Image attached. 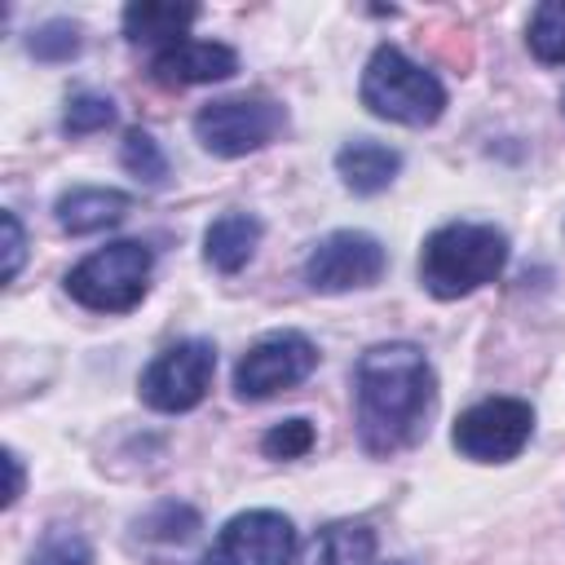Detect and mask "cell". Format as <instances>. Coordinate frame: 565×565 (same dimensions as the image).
I'll return each instance as SVG.
<instances>
[{
  "instance_id": "cell-18",
  "label": "cell",
  "mask_w": 565,
  "mask_h": 565,
  "mask_svg": "<svg viewBox=\"0 0 565 565\" xmlns=\"http://www.w3.org/2000/svg\"><path fill=\"white\" fill-rule=\"evenodd\" d=\"M119 159H124V168H128L137 181H146V185H159V181L168 177V159H163L159 141H154L150 132H141V128H132V132L124 137Z\"/></svg>"
},
{
  "instance_id": "cell-10",
  "label": "cell",
  "mask_w": 565,
  "mask_h": 565,
  "mask_svg": "<svg viewBox=\"0 0 565 565\" xmlns=\"http://www.w3.org/2000/svg\"><path fill=\"white\" fill-rule=\"evenodd\" d=\"M384 265H388V256H384L380 238H371L362 230H335L309 252L305 282L313 291H353V287L380 282Z\"/></svg>"
},
{
  "instance_id": "cell-8",
  "label": "cell",
  "mask_w": 565,
  "mask_h": 565,
  "mask_svg": "<svg viewBox=\"0 0 565 565\" xmlns=\"http://www.w3.org/2000/svg\"><path fill=\"white\" fill-rule=\"evenodd\" d=\"M212 371H216V349L207 340H177L141 371V402L163 415L190 411L207 397Z\"/></svg>"
},
{
  "instance_id": "cell-3",
  "label": "cell",
  "mask_w": 565,
  "mask_h": 565,
  "mask_svg": "<svg viewBox=\"0 0 565 565\" xmlns=\"http://www.w3.org/2000/svg\"><path fill=\"white\" fill-rule=\"evenodd\" d=\"M362 106L380 119L393 124H411L424 128L433 119H441L446 110V88L433 71H424L419 62H411L402 49L380 44L362 71Z\"/></svg>"
},
{
  "instance_id": "cell-7",
  "label": "cell",
  "mask_w": 565,
  "mask_h": 565,
  "mask_svg": "<svg viewBox=\"0 0 565 565\" xmlns=\"http://www.w3.org/2000/svg\"><path fill=\"white\" fill-rule=\"evenodd\" d=\"M318 366V349L300 335V331H274L265 340H256L238 366H234V393L243 402H265L282 388H296L300 380H309Z\"/></svg>"
},
{
  "instance_id": "cell-22",
  "label": "cell",
  "mask_w": 565,
  "mask_h": 565,
  "mask_svg": "<svg viewBox=\"0 0 565 565\" xmlns=\"http://www.w3.org/2000/svg\"><path fill=\"white\" fill-rule=\"evenodd\" d=\"M31 565H88V543L75 530H49Z\"/></svg>"
},
{
  "instance_id": "cell-24",
  "label": "cell",
  "mask_w": 565,
  "mask_h": 565,
  "mask_svg": "<svg viewBox=\"0 0 565 565\" xmlns=\"http://www.w3.org/2000/svg\"><path fill=\"white\" fill-rule=\"evenodd\" d=\"M4 468H9V490H4V503H18L22 494V459L13 450H4Z\"/></svg>"
},
{
  "instance_id": "cell-12",
  "label": "cell",
  "mask_w": 565,
  "mask_h": 565,
  "mask_svg": "<svg viewBox=\"0 0 565 565\" xmlns=\"http://www.w3.org/2000/svg\"><path fill=\"white\" fill-rule=\"evenodd\" d=\"M335 172H340V181H344L353 194H380V190L402 172V154H397L393 146H384V141L362 137V141L340 146Z\"/></svg>"
},
{
  "instance_id": "cell-6",
  "label": "cell",
  "mask_w": 565,
  "mask_h": 565,
  "mask_svg": "<svg viewBox=\"0 0 565 565\" xmlns=\"http://www.w3.org/2000/svg\"><path fill=\"white\" fill-rule=\"evenodd\" d=\"M534 433V411L530 402L521 397H486L477 406H468L455 428H450V441L463 459H477V463H503V459H516L525 450Z\"/></svg>"
},
{
  "instance_id": "cell-19",
  "label": "cell",
  "mask_w": 565,
  "mask_h": 565,
  "mask_svg": "<svg viewBox=\"0 0 565 565\" xmlns=\"http://www.w3.org/2000/svg\"><path fill=\"white\" fill-rule=\"evenodd\" d=\"M115 124V102L102 97V93H75L66 102V115H62V128L71 137H84V132H97V128H110Z\"/></svg>"
},
{
  "instance_id": "cell-14",
  "label": "cell",
  "mask_w": 565,
  "mask_h": 565,
  "mask_svg": "<svg viewBox=\"0 0 565 565\" xmlns=\"http://www.w3.org/2000/svg\"><path fill=\"white\" fill-rule=\"evenodd\" d=\"M199 18L194 4H172V0H137L124 9V35L132 44H177L185 26Z\"/></svg>"
},
{
  "instance_id": "cell-13",
  "label": "cell",
  "mask_w": 565,
  "mask_h": 565,
  "mask_svg": "<svg viewBox=\"0 0 565 565\" xmlns=\"http://www.w3.org/2000/svg\"><path fill=\"white\" fill-rule=\"evenodd\" d=\"M128 216V194L124 190H102V185H79L57 199V225L66 234H97L110 230Z\"/></svg>"
},
{
  "instance_id": "cell-16",
  "label": "cell",
  "mask_w": 565,
  "mask_h": 565,
  "mask_svg": "<svg viewBox=\"0 0 565 565\" xmlns=\"http://www.w3.org/2000/svg\"><path fill=\"white\" fill-rule=\"evenodd\" d=\"M371 552H375L371 530H362V525H331L313 543V565H366Z\"/></svg>"
},
{
  "instance_id": "cell-9",
  "label": "cell",
  "mask_w": 565,
  "mask_h": 565,
  "mask_svg": "<svg viewBox=\"0 0 565 565\" xmlns=\"http://www.w3.org/2000/svg\"><path fill=\"white\" fill-rule=\"evenodd\" d=\"M291 556H296V525L282 512L252 508L225 521L203 565H291Z\"/></svg>"
},
{
  "instance_id": "cell-20",
  "label": "cell",
  "mask_w": 565,
  "mask_h": 565,
  "mask_svg": "<svg viewBox=\"0 0 565 565\" xmlns=\"http://www.w3.org/2000/svg\"><path fill=\"white\" fill-rule=\"evenodd\" d=\"M26 49H31L40 62H66V57H75V53H79V26H75V22L53 18V22H44V26H35V31H31Z\"/></svg>"
},
{
  "instance_id": "cell-4",
  "label": "cell",
  "mask_w": 565,
  "mask_h": 565,
  "mask_svg": "<svg viewBox=\"0 0 565 565\" xmlns=\"http://www.w3.org/2000/svg\"><path fill=\"white\" fill-rule=\"evenodd\" d=\"M150 269H154V252L137 238H119L93 256H84L71 274H66V291L97 313H128L132 305H141L146 287H150Z\"/></svg>"
},
{
  "instance_id": "cell-5",
  "label": "cell",
  "mask_w": 565,
  "mask_h": 565,
  "mask_svg": "<svg viewBox=\"0 0 565 565\" xmlns=\"http://www.w3.org/2000/svg\"><path fill=\"white\" fill-rule=\"evenodd\" d=\"M282 128H287V115L269 97H221L194 115V137L203 141L207 154H221V159L252 154L269 146Z\"/></svg>"
},
{
  "instance_id": "cell-21",
  "label": "cell",
  "mask_w": 565,
  "mask_h": 565,
  "mask_svg": "<svg viewBox=\"0 0 565 565\" xmlns=\"http://www.w3.org/2000/svg\"><path fill=\"white\" fill-rule=\"evenodd\" d=\"M309 446H313V424L309 419H282L260 441V450L269 459H300V455H309Z\"/></svg>"
},
{
  "instance_id": "cell-17",
  "label": "cell",
  "mask_w": 565,
  "mask_h": 565,
  "mask_svg": "<svg viewBox=\"0 0 565 565\" xmlns=\"http://www.w3.org/2000/svg\"><path fill=\"white\" fill-rule=\"evenodd\" d=\"M530 53L539 62H565V0H547L530 18Z\"/></svg>"
},
{
  "instance_id": "cell-15",
  "label": "cell",
  "mask_w": 565,
  "mask_h": 565,
  "mask_svg": "<svg viewBox=\"0 0 565 565\" xmlns=\"http://www.w3.org/2000/svg\"><path fill=\"white\" fill-rule=\"evenodd\" d=\"M256 243H260V221L247 216V212H225V216H216V221L207 225V234H203V256H207L212 269L234 274V269H243V265L252 260Z\"/></svg>"
},
{
  "instance_id": "cell-1",
  "label": "cell",
  "mask_w": 565,
  "mask_h": 565,
  "mask_svg": "<svg viewBox=\"0 0 565 565\" xmlns=\"http://www.w3.org/2000/svg\"><path fill=\"white\" fill-rule=\"evenodd\" d=\"M358 437L371 455H397L428 428L437 380L415 344H375L358 358Z\"/></svg>"
},
{
  "instance_id": "cell-11",
  "label": "cell",
  "mask_w": 565,
  "mask_h": 565,
  "mask_svg": "<svg viewBox=\"0 0 565 565\" xmlns=\"http://www.w3.org/2000/svg\"><path fill=\"white\" fill-rule=\"evenodd\" d=\"M234 71H238V53L230 44H216V40H177V44L159 49L150 62V75L163 88L212 84V79H230Z\"/></svg>"
},
{
  "instance_id": "cell-23",
  "label": "cell",
  "mask_w": 565,
  "mask_h": 565,
  "mask_svg": "<svg viewBox=\"0 0 565 565\" xmlns=\"http://www.w3.org/2000/svg\"><path fill=\"white\" fill-rule=\"evenodd\" d=\"M0 225H4V282H9V278L18 274V265H22V247H26V238H22V225H18L13 212H4Z\"/></svg>"
},
{
  "instance_id": "cell-2",
  "label": "cell",
  "mask_w": 565,
  "mask_h": 565,
  "mask_svg": "<svg viewBox=\"0 0 565 565\" xmlns=\"http://www.w3.org/2000/svg\"><path fill=\"white\" fill-rule=\"evenodd\" d=\"M503 260H508L503 230L481 225V221H450L428 234L424 256H419V278L437 300H455V296H468L494 282Z\"/></svg>"
}]
</instances>
